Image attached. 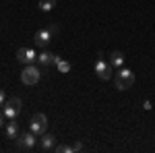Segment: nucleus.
Wrapping results in <instances>:
<instances>
[{
	"mask_svg": "<svg viewBox=\"0 0 155 153\" xmlns=\"http://www.w3.org/2000/svg\"><path fill=\"white\" fill-rule=\"evenodd\" d=\"M17 60L21 64H35L37 62V52L31 48H19L17 50Z\"/></svg>",
	"mask_w": 155,
	"mask_h": 153,
	"instance_id": "423d86ee",
	"label": "nucleus"
},
{
	"mask_svg": "<svg viewBox=\"0 0 155 153\" xmlns=\"http://www.w3.org/2000/svg\"><path fill=\"white\" fill-rule=\"evenodd\" d=\"M52 31L50 29H39V31H35V35H33V42H35L39 48H48L50 42H52Z\"/></svg>",
	"mask_w": 155,
	"mask_h": 153,
	"instance_id": "0eeeda50",
	"label": "nucleus"
},
{
	"mask_svg": "<svg viewBox=\"0 0 155 153\" xmlns=\"http://www.w3.org/2000/svg\"><path fill=\"white\" fill-rule=\"evenodd\" d=\"M54 6H56V0H39V4H37V8L41 12H50Z\"/></svg>",
	"mask_w": 155,
	"mask_h": 153,
	"instance_id": "ddd939ff",
	"label": "nucleus"
},
{
	"mask_svg": "<svg viewBox=\"0 0 155 153\" xmlns=\"http://www.w3.org/2000/svg\"><path fill=\"white\" fill-rule=\"evenodd\" d=\"M60 60V56H56L54 52H41V54H37V62L41 64V66H52V64H56Z\"/></svg>",
	"mask_w": 155,
	"mask_h": 153,
	"instance_id": "6e6552de",
	"label": "nucleus"
},
{
	"mask_svg": "<svg viewBox=\"0 0 155 153\" xmlns=\"http://www.w3.org/2000/svg\"><path fill=\"white\" fill-rule=\"evenodd\" d=\"M4 116H6V120H17V116L21 114V110H17L15 106H8V104H4Z\"/></svg>",
	"mask_w": 155,
	"mask_h": 153,
	"instance_id": "9b49d317",
	"label": "nucleus"
},
{
	"mask_svg": "<svg viewBox=\"0 0 155 153\" xmlns=\"http://www.w3.org/2000/svg\"><path fill=\"white\" fill-rule=\"evenodd\" d=\"M29 128H31V132H35L37 137H41L48 130V118H46V114H41V112L33 114L31 122H29Z\"/></svg>",
	"mask_w": 155,
	"mask_h": 153,
	"instance_id": "f03ea898",
	"label": "nucleus"
},
{
	"mask_svg": "<svg viewBox=\"0 0 155 153\" xmlns=\"http://www.w3.org/2000/svg\"><path fill=\"white\" fill-rule=\"evenodd\" d=\"M39 79H41V72H39V68L33 66V64H27L23 68V72H21V83H23V85H37Z\"/></svg>",
	"mask_w": 155,
	"mask_h": 153,
	"instance_id": "7ed1b4c3",
	"label": "nucleus"
},
{
	"mask_svg": "<svg viewBox=\"0 0 155 153\" xmlns=\"http://www.w3.org/2000/svg\"><path fill=\"white\" fill-rule=\"evenodd\" d=\"M6 137H8V139H17V137H19V126H17L15 120H11L8 126H6Z\"/></svg>",
	"mask_w": 155,
	"mask_h": 153,
	"instance_id": "f8f14e48",
	"label": "nucleus"
},
{
	"mask_svg": "<svg viewBox=\"0 0 155 153\" xmlns=\"http://www.w3.org/2000/svg\"><path fill=\"white\" fill-rule=\"evenodd\" d=\"M56 149V137L54 135H41V151H54Z\"/></svg>",
	"mask_w": 155,
	"mask_h": 153,
	"instance_id": "1a4fd4ad",
	"label": "nucleus"
},
{
	"mask_svg": "<svg viewBox=\"0 0 155 153\" xmlns=\"http://www.w3.org/2000/svg\"><path fill=\"white\" fill-rule=\"evenodd\" d=\"M4 104H6V95H4V91L0 89V108H4Z\"/></svg>",
	"mask_w": 155,
	"mask_h": 153,
	"instance_id": "f3484780",
	"label": "nucleus"
},
{
	"mask_svg": "<svg viewBox=\"0 0 155 153\" xmlns=\"http://www.w3.org/2000/svg\"><path fill=\"white\" fill-rule=\"evenodd\" d=\"M110 64L116 66V68H120V66L124 64V54H122L120 50H114V52L110 54Z\"/></svg>",
	"mask_w": 155,
	"mask_h": 153,
	"instance_id": "9d476101",
	"label": "nucleus"
},
{
	"mask_svg": "<svg viewBox=\"0 0 155 153\" xmlns=\"http://www.w3.org/2000/svg\"><path fill=\"white\" fill-rule=\"evenodd\" d=\"M4 120H6V116H4V112H0V126H4Z\"/></svg>",
	"mask_w": 155,
	"mask_h": 153,
	"instance_id": "6ab92c4d",
	"label": "nucleus"
},
{
	"mask_svg": "<svg viewBox=\"0 0 155 153\" xmlns=\"http://www.w3.org/2000/svg\"><path fill=\"white\" fill-rule=\"evenodd\" d=\"M143 108H145V110H151V101L147 99V101H145V104H143Z\"/></svg>",
	"mask_w": 155,
	"mask_h": 153,
	"instance_id": "aec40b11",
	"label": "nucleus"
},
{
	"mask_svg": "<svg viewBox=\"0 0 155 153\" xmlns=\"http://www.w3.org/2000/svg\"><path fill=\"white\" fill-rule=\"evenodd\" d=\"M6 104H8V106H15L17 110H21V108H23V101H21V97H17V95H15V97H11V99H6Z\"/></svg>",
	"mask_w": 155,
	"mask_h": 153,
	"instance_id": "2eb2a0df",
	"label": "nucleus"
},
{
	"mask_svg": "<svg viewBox=\"0 0 155 153\" xmlns=\"http://www.w3.org/2000/svg\"><path fill=\"white\" fill-rule=\"evenodd\" d=\"M97 56H99V58H97V62H95V72H97V77H99L101 81L112 79V64H107L106 60H104V54H101V52H99Z\"/></svg>",
	"mask_w": 155,
	"mask_h": 153,
	"instance_id": "20e7f679",
	"label": "nucleus"
},
{
	"mask_svg": "<svg viewBox=\"0 0 155 153\" xmlns=\"http://www.w3.org/2000/svg\"><path fill=\"white\" fill-rule=\"evenodd\" d=\"M35 137H37L35 132H23V135H19L17 137V147L23 149V151H31L35 147V141H37Z\"/></svg>",
	"mask_w": 155,
	"mask_h": 153,
	"instance_id": "39448f33",
	"label": "nucleus"
},
{
	"mask_svg": "<svg viewBox=\"0 0 155 153\" xmlns=\"http://www.w3.org/2000/svg\"><path fill=\"white\" fill-rule=\"evenodd\" d=\"M85 147H83V143H74L72 145V151H83Z\"/></svg>",
	"mask_w": 155,
	"mask_h": 153,
	"instance_id": "a211bd4d",
	"label": "nucleus"
},
{
	"mask_svg": "<svg viewBox=\"0 0 155 153\" xmlns=\"http://www.w3.org/2000/svg\"><path fill=\"white\" fill-rule=\"evenodd\" d=\"M56 153H71L72 147H68V145H56V149H54Z\"/></svg>",
	"mask_w": 155,
	"mask_h": 153,
	"instance_id": "dca6fc26",
	"label": "nucleus"
},
{
	"mask_svg": "<svg viewBox=\"0 0 155 153\" xmlns=\"http://www.w3.org/2000/svg\"><path fill=\"white\" fill-rule=\"evenodd\" d=\"M114 85H116L118 91H126V89H130L132 85H134V72L120 66L118 72H116V77H114Z\"/></svg>",
	"mask_w": 155,
	"mask_h": 153,
	"instance_id": "f257e3e1",
	"label": "nucleus"
},
{
	"mask_svg": "<svg viewBox=\"0 0 155 153\" xmlns=\"http://www.w3.org/2000/svg\"><path fill=\"white\" fill-rule=\"evenodd\" d=\"M56 68H58V72H68V71H71V62L60 58L58 62H56Z\"/></svg>",
	"mask_w": 155,
	"mask_h": 153,
	"instance_id": "4468645a",
	"label": "nucleus"
}]
</instances>
